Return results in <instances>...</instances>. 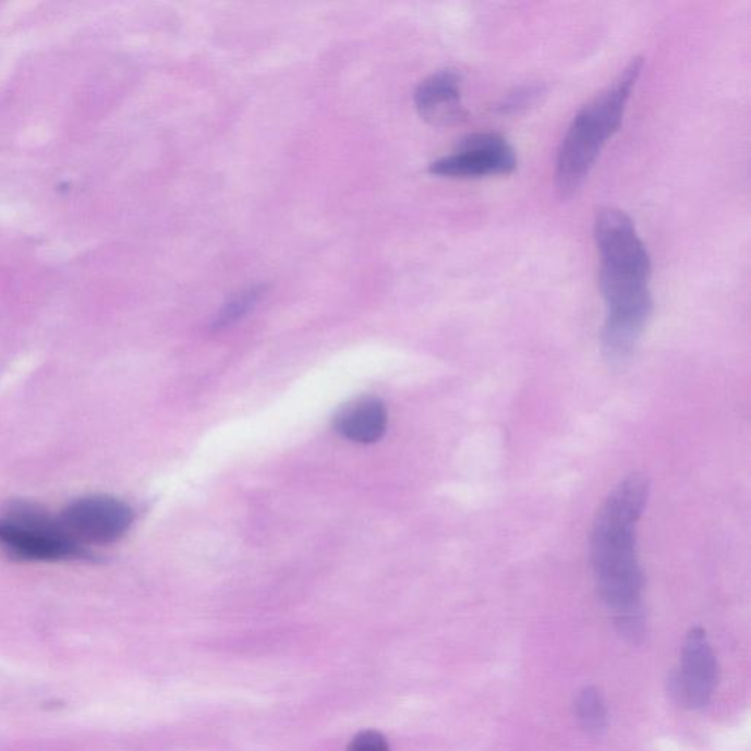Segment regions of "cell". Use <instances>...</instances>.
Instances as JSON below:
<instances>
[{"instance_id":"cell-1","label":"cell","mask_w":751,"mask_h":751,"mask_svg":"<svg viewBox=\"0 0 751 751\" xmlns=\"http://www.w3.org/2000/svg\"><path fill=\"white\" fill-rule=\"evenodd\" d=\"M651 483L643 474L619 482L605 499L590 537V558L599 595L619 631L635 639L644 628V574L638 554V528Z\"/></svg>"},{"instance_id":"cell-11","label":"cell","mask_w":751,"mask_h":751,"mask_svg":"<svg viewBox=\"0 0 751 751\" xmlns=\"http://www.w3.org/2000/svg\"><path fill=\"white\" fill-rule=\"evenodd\" d=\"M263 294V287H253L250 290L244 291L243 294L235 296L232 301H229L227 305L215 319V329L227 328V326L235 324L241 317L250 312L258 303Z\"/></svg>"},{"instance_id":"cell-4","label":"cell","mask_w":751,"mask_h":751,"mask_svg":"<svg viewBox=\"0 0 751 751\" xmlns=\"http://www.w3.org/2000/svg\"><path fill=\"white\" fill-rule=\"evenodd\" d=\"M0 546L11 557L33 562H57L87 557L63 532L61 523L33 505H14L0 519Z\"/></svg>"},{"instance_id":"cell-8","label":"cell","mask_w":751,"mask_h":751,"mask_svg":"<svg viewBox=\"0 0 751 751\" xmlns=\"http://www.w3.org/2000/svg\"><path fill=\"white\" fill-rule=\"evenodd\" d=\"M415 108L420 117L432 125H452L464 120L467 112L457 72L439 71L424 80L415 92Z\"/></svg>"},{"instance_id":"cell-9","label":"cell","mask_w":751,"mask_h":751,"mask_svg":"<svg viewBox=\"0 0 751 751\" xmlns=\"http://www.w3.org/2000/svg\"><path fill=\"white\" fill-rule=\"evenodd\" d=\"M386 423L388 414L384 404L375 398H363L347 405L337 415L335 427L352 443L372 444L384 436Z\"/></svg>"},{"instance_id":"cell-2","label":"cell","mask_w":751,"mask_h":751,"mask_svg":"<svg viewBox=\"0 0 751 751\" xmlns=\"http://www.w3.org/2000/svg\"><path fill=\"white\" fill-rule=\"evenodd\" d=\"M595 240L601 254L599 288L606 305L602 350L610 363L621 364L631 358L652 319L651 256L634 223L621 210L597 214Z\"/></svg>"},{"instance_id":"cell-5","label":"cell","mask_w":751,"mask_h":751,"mask_svg":"<svg viewBox=\"0 0 751 751\" xmlns=\"http://www.w3.org/2000/svg\"><path fill=\"white\" fill-rule=\"evenodd\" d=\"M63 532L76 545L106 546L120 541L134 521L133 509L110 496H86L76 499L58 517Z\"/></svg>"},{"instance_id":"cell-10","label":"cell","mask_w":751,"mask_h":751,"mask_svg":"<svg viewBox=\"0 0 751 751\" xmlns=\"http://www.w3.org/2000/svg\"><path fill=\"white\" fill-rule=\"evenodd\" d=\"M577 716L590 732L604 731L608 725V708L599 691L595 687H588L581 691L576 703Z\"/></svg>"},{"instance_id":"cell-12","label":"cell","mask_w":751,"mask_h":751,"mask_svg":"<svg viewBox=\"0 0 751 751\" xmlns=\"http://www.w3.org/2000/svg\"><path fill=\"white\" fill-rule=\"evenodd\" d=\"M542 96L543 87L538 86V84L520 87L516 92L509 93L507 99H504L502 104L499 105V109L504 113H516L536 104Z\"/></svg>"},{"instance_id":"cell-6","label":"cell","mask_w":751,"mask_h":751,"mask_svg":"<svg viewBox=\"0 0 751 751\" xmlns=\"http://www.w3.org/2000/svg\"><path fill=\"white\" fill-rule=\"evenodd\" d=\"M516 168V152L502 135L479 133L462 140L451 155L433 162L431 173L445 178H483L509 175Z\"/></svg>"},{"instance_id":"cell-3","label":"cell","mask_w":751,"mask_h":751,"mask_svg":"<svg viewBox=\"0 0 751 751\" xmlns=\"http://www.w3.org/2000/svg\"><path fill=\"white\" fill-rule=\"evenodd\" d=\"M643 59L634 58L626 70L595 99L580 109L558 152L557 186L562 197H570L583 184L606 142L621 126L632 88L642 74Z\"/></svg>"},{"instance_id":"cell-13","label":"cell","mask_w":751,"mask_h":751,"mask_svg":"<svg viewBox=\"0 0 751 751\" xmlns=\"http://www.w3.org/2000/svg\"><path fill=\"white\" fill-rule=\"evenodd\" d=\"M347 751H390L389 742L384 734L375 729H366L352 738Z\"/></svg>"},{"instance_id":"cell-7","label":"cell","mask_w":751,"mask_h":751,"mask_svg":"<svg viewBox=\"0 0 751 751\" xmlns=\"http://www.w3.org/2000/svg\"><path fill=\"white\" fill-rule=\"evenodd\" d=\"M718 682V661L703 628H691L681 652L680 670L670 686L678 702L689 708L707 706Z\"/></svg>"}]
</instances>
